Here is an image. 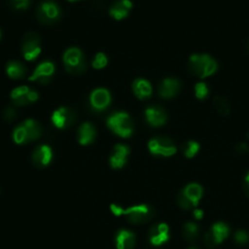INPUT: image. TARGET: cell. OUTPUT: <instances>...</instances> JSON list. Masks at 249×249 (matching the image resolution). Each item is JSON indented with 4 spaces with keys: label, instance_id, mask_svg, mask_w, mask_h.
Returning a JSON list of instances; mask_svg holds the SVG:
<instances>
[{
    "label": "cell",
    "instance_id": "obj_1",
    "mask_svg": "<svg viewBox=\"0 0 249 249\" xmlns=\"http://www.w3.org/2000/svg\"><path fill=\"white\" fill-rule=\"evenodd\" d=\"M110 209L114 215L124 216L128 223L133 225L146 224L156 215V209L148 203L132 205L127 208H124L117 204H111Z\"/></svg>",
    "mask_w": 249,
    "mask_h": 249
},
{
    "label": "cell",
    "instance_id": "obj_2",
    "mask_svg": "<svg viewBox=\"0 0 249 249\" xmlns=\"http://www.w3.org/2000/svg\"><path fill=\"white\" fill-rule=\"evenodd\" d=\"M187 67L193 75L198 78H206L217 71L218 63L207 53H195L190 56Z\"/></svg>",
    "mask_w": 249,
    "mask_h": 249
},
{
    "label": "cell",
    "instance_id": "obj_3",
    "mask_svg": "<svg viewBox=\"0 0 249 249\" xmlns=\"http://www.w3.org/2000/svg\"><path fill=\"white\" fill-rule=\"evenodd\" d=\"M107 127L122 138H128L134 131V124L128 113L116 111L110 114L106 120Z\"/></svg>",
    "mask_w": 249,
    "mask_h": 249
},
{
    "label": "cell",
    "instance_id": "obj_4",
    "mask_svg": "<svg viewBox=\"0 0 249 249\" xmlns=\"http://www.w3.org/2000/svg\"><path fill=\"white\" fill-rule=\"evenodd\" d=\"M42 134L41 124L33 119H27L18 124L12 133L13 140L18 145H23L40 138Z\"/></svg>",
    "mask_w": 249,
    "mask_h": 249
},
{
    "label": "cell",
    "instance_id": "obj_5",
    "mask_svg": "<svg viewBox=\"0 0 249 249\" xmlns=\"http://www.w3.org/2000/svg\"><path fill=\"white\" fill-rule=\"evenodd\" d=\"M203 196V188L198 183H190L180 190L176 196L178 206L183 210H193Z\"/></svg>",
    "mask_w": 249,
    "mask_h": 249
},
{
    "label": "cell",
    "instance_id": "obj_6",
    "mask_svg": "<svg viewBox=\"0 0 249 249\" xmlns=\"http://www.w3.org/2000/svg\"><path fill=\"white\" fill-rule=\"evenodd\" d=\"M65 70L69 74H82L87 69V60L85 54L78 47L68 48L62 56Z\"/></svg>",
    "mask_w": 249,
    "mask_h": 249
},
{
    "label": "cell",
    "instance_id": "obj_7",
    "mask_svg": "<svg viewBox=\"0 0 249 249\" xmlns=\"http://www.w3.org/2000/svg\"><path fill=\"white\" fill-rule=\"evenodd\" d=\"M62 11L60 6L53 0H44L39 3L36 9L38 20L46 25L53 24L61 18Z\"/></svg>",
    "mask_w": 249,
    "mask_h": 249
},
{
    "label": "cell",
    "instance_id": "obj_8",
    "mask_svg": "<svg viewBox=\"0 0 249 249\" xmlns=\"http://www.w3.org/2000/svg\"><path fill=\"white\" fill-rule=\"evenodd\" d=\"M231 232L230 226L222 221L214 223L203 235V242L207 248L214 249L219 246Z\"/></svg>",
    "mask_w": 249,
    "mask_h": 249
},
{
    "label": "cell",
    "instance_id": "obj_9",
    "mask_svg": "<svg viewBox=\"0 0 249 249\" xmlns=\"http://www.w3.org/2000/svg\"><path fill=\"white\" fill-rule=\"evenodd\" d=\"M41 37L38 33L29 31L21 41L20 53L24 59L27 61H34L41 53Z\"/></svg>",
    "mask_w": 249,
    "mask_h": 249
},
{
    "label": "cell",
    "instance_id": "obj_10",
    "mask_svg": "<svg viewBox=\"0 0 249 249\" xmlns=\"http://www.w3.org/2000/svg\"><path fill=\"white\" fill-rule=\"evenodd\" d=\"M149 152L156 157H171L177 152L175 143L164 136H156L148 142Z\"/></svg>",
    "mask_w": 249,
    "mask_h": 249
},
{
    "label": "cell",
    "instance_id": "obj_11",
    "mask_svg": "<svg viewBox=\"0 0 249 249\" xmlns=\"http://www.w3.org/2000/svg\"><path fill=\"white\" fill-rule=\"evenodd\" d=\"M111 93L104 88L94 89L89 96V106L94 113H101L105 111L111 104Z\"/></svg>",
    "mask_w": 249,
    "mask_h": 249
},
{
    "label": "cell",
    "instance_id": "obj_12",
    "mask_svg": "<svg viewBox=\"0 0 249 249\" xmlns=\"http://www.w3.org/2000/svg\"><path fill=\"white\" fill-rule=\"evenodd\" d=\"M77 120L76 112L65 106H61L53 111L51 117L53 124L59 129H65L71 126Z\"/></svg>",
    "mask_w": 249,
    "mask_h": 249
},
{
    "label": "cell",
    "instance_id": "obj_13",
    "mask_svg": "<svg viewBox=\"0 0 249 249\" xmlns=\"http://www.w3.org/2000/svg\"><path fill=\"white\" fill-rule=\"evenodd\" d=\"M55 73V65L53 60L45 59L35 68L33 73L28 77L29 81H36L40 84H49Z\"/></svg>",
    "mask_w": 249,
    "mask_h": 249
},
{
    "label": "cell",
    "instance_id": "obj_14",
    "mask_svg": "<svg viewBox=\"0 0 249 249\" xmlns=\"http://www.w3.org/2000/svg\"><path fill=\"white\" fill-rule=\"evenodd\" d=\"M170 238V230L165 223L154 224L148 231V241L153 246H161Z\"/></svg>",
    "mask_w": 249,
    "mask_h": 249
},
{
    "label": "cell",
    "instance_id": "obj_15",
    "mask_svg": "<svg viewBox=\"0 0 249 249\" xmlns=\"http://www.w3.org/2000/svg\"><path fill=\"white\" fill-rule=\"evenodd\" d=\"M53 158V149L47 144L38 145L32 152L31 161L37 168H45L49 166Z\"/></svg>",
    "mask_w": 249,
    "mask_h": 249
},
{
    "label": "cell",
    "instance_id": "obj_16",
    "mask_svg": "<svg viewBox=\"0 0 249 249\" xmlns=\"http://www.w3.org/2000/svg\"><path fill=\"white\" fill-rule=\"evenodd\" d=\"M130 149L127 145L118 143L113 147L112 153L109 157V165L112 169H122L127 162Z\"/></svg>",
    "mask_w": 249,
    "mask_h": 249
},
{
    "label": "cell",
    "instance_id": "obj_17",
    "mask_svg": "<svg viewBox=\"0 0 249 249\" xmlns=\"http://www.w3.org/2000/svg\"><path fill=\"white\" fill-rule=\"evenodd\" d=\"M114 243L117 249H134L136 245V235L132 231L121 228L115 232Z\"/></svg>",
    "mask_w": 249,
    "mask_h": 249
},
{
    "label": "cell",
    "instance_id": "obj_18",
    "mask_svg": "<svg viewBox=\"0 0 249 249\" xmlns=\"http://www.w3.org/2000/svg\"><path fill=\"white\" fill-rule=\"evenodd\" d=\"M146 122L154 127L164 124L167 121V115L163 108L158 105H152L145 109Z\"/></svg>",
    "mask_w": 249,
    "mask_h": 249
},
{
    "label": "cell",
    "instance_id": "obj_19",
    "mask_svg": "<svg viewBox=\"0 0 249 249\" xmlns=\"http://www.w3.org/2000/svg\"><path fill=\"white\" fill-rule=\"evenodd\" d=\"M181 89V83L176 78H165L159 86V94L160 97L168 99L176 96Z\"/></svg>",
    "mask_w": 249,
    "mask_h": 249
},
{
    "label": "cell",
    "instance_id": "obj_20",
    "mask_svg": "<svg viewBox=\"0 0 249 249\" xmlns=\"http://www.w3.org/2000/svg\"><path fill=\"white\" fill-rule=\"evenodd\" d=\"M96 134L97 131L95 126L91 123L85 122L79 126L77 130V140L80 145L87 146L95 140Z\"/></svg>",
    "mask_w": 249,
    "mask_h": 249
},
{
    "label": "cell",
    "instance_id": "obj_21",
    "mask_svg": "<svg viewBox=\"0 0 249 249\" xmlns=\"http://www.w3.org/2000/svg\"><path fill=\"white\" fill-rule=\"evenodd\" d=\"M132 9V2L130 0H116L109 9V15L116 20L125 18Z\"/></svg>",
    "mask_w": 249,
    "mask_h": 249
},
{
    "label": "cell",
    "instance_id": "obj_22",
    "mask_svg": "<svg viewBox=\"0 0 249 249\" xmlns=\"http://www.w3.org/2000/svg\"><path fill=\"white\" fill-rule=\"evenodd\" d=\"M5 71L9 78L13 80H19L23 79L26 76L28 69L22 62L16 59H12L6 63Z\"/></svg>",
    "mask_w": 249,
    "mask_h": 249
},
{
    "label": "cell",
    "instance_id": "obj_23",
    "mask_svg": "<svg viewBox=\"0 0 249 249\" xmlns=\"http://www.w3.org/2000/svg\"><path fill=\"white\" fill-rule=\"evenodd\" d=\"M132 91L134 95L140 99H148L152 95V86L150 82L143 78H137L132 83Z\"/></svg>",
    "mask_w": 249,
    "mask_h": 249
},
{
    "label": "cell",
    "instance_id": "obj_24",
    "mask_svg": "<svg viewBox=\"0 0 249 249\" xmlns=\"http://www.w3.org/2000/svg\"><path fill=\"white\" fill-rule=\"evenodd\" d=\"M30 89H31L27 86H20V87L15 88L10 93V97H11L13 105L25 106V105L30 104L29 97H28Z\"/></svg>",
    "mask_w": 249,
    "mask_h": 249
},
{
    "label": "cell",
    "instance_id": "obj_25",
    "mask_svg": "<svg viewBox=\"0 0 249 249\" xmlns=\"http://www.w3.org/2000/svg\"><path fill=\"white\" fill-rule=\"evenodd\" d=\"M199 232H200L199 226L196 223L192 222V221L186 222L182 229L183 237L190 242L196 240L199 235Z\"/></svg>",
    "mask_w": 249,
    "mask_h": 249
},
{
    "label": "cell",
    "instance_id": "obj_26",
    "mask_svg": "<svg viewBox=\"0 0 249 249\" xmlns=\"http://www.w3.org/2000/svg\"><path fill=\"white\" fill-rule=\"evenodd\" d=\"M213 104L219 114L223 116H228L231 112L230 101L224 96H216L213 100Z\"/></svg>",
    "mask_w": 249,
    "mask_h": 249
},
{
    "label": "cell",
    "instance_id": "obj_27",
    "mask_svg": "<svg viewBox=\"0 0 249 249\" xmlns=\"http://www.w3.org/2000/svg\"><path fill=\"white\" fill-rule=\"evenodd\" d=\"M200 149V145L196 142V141H194V140H190V141H187L186 143H184L181 147V150H182V153L184 154V156L188 159H192L194 158L199 151Z\"/></svg>",
    "mask_w": 249,
    "mask_h": 249
},
{
    "label": "cell",
    "instance_id": "obj_28",
    "mask_svg": "<svg viewBox=\"0 0 249 249\" xmlns=\"http://www.w3.org/2000/svg\"><path fill=\"white\" fill-rule=\"evenodd\" d=\"M107 63H108V58H107L106 54L102 52H99L94 55V57L91 61V66L94 69H102V68L106 67Z\"/></svg>",
    "mask_w": 249,
    "mask_h": 249
},
{
    "label": "cell",
    "instance_id": "obj_29",
    "mask_svg": "<svg viewBox=\"0 0 249 249\" xmlns=\"http://www.w3.org/2000/svg\"><path fill=\"white\" fill-rule=\"evenodd\" d=\"M233 240L240 246L246 245L249 242V233L244 230H237L233 233Z\"/></svg>",
    "mask_w": 249,
    "mask_h": 249
},
{
    "label": "cell",
    "instance_id": "obj_30",
    "mask_svg": "<svg viewBox=\"0 0 249 249\" xmlns=\"http://www.w3.org/2000/svg\"><path fill=\"white\" fill-rule=\"evenodd\" d=\"M208 93H209V89H208V87L205 83L199 82V83L196 84V86H195V94H196V98L204 99V98H206Z\"/></svg>",
    "mask_w": 249,
    "mask_h": 249
},
{
    "label": "cell",
    "instance_id": "obj_31",
    "mask_svg": "<svg viewBox=\"0 0 249 249\" xmlns=\"http://www.w3.org/2000/svg\"><path fill=\"white\" fill-rule=\"evenodd\" d=\"M8 3L16 11H24L30 6V0H8Z\"/></svg>",
    "mask_w": 249,
    "mask_h": 249
},
{
    "label": "cell",
    "instance_id": "obj_32",
    "mask_svg": "<svg viewBox=\"0 0 249 249\" xmlns=\"http://www.w3.org/2000/svg\"><path fill=\"white\" fill-rule=\"evenodd\" d=\"M17 110L14 107V105H8L4 111H3V118L7 121V122H11L14 121L17 118Z\"/></svg>",
    "mask_w": 249,
    "mask_h": 249
},
{
    "label": "cell",
    "instance_id": "obj_33",
    "mask_svg": "<svg viewBox=\"0 0 249 249\" xmlns=\"http://www.w3.org/2000/svg\"><path fill=\"white\" fill-rule=\"evenodd\" d=\"M241 187H242V190H243L244 194L247 196H249V170L245 173V175L242 178Z\"/></svg>",
    "mask_w": 249,
    "mask_h": 249
},
{
    "label": "cell",
    "instance_id": "obj_34",
    "mask_svg": "<svg viewBox=\"0 0 249 249\" xmlns=\"http://www.w3.org/2000/svg\"><path fill=\"white\" fill-rule=\"evenodd\" d=\"M236 150H237V152L243 154V153L248 152L249 147H248L247 144H245V143H239V144L236 146Z\"/></svg>",
    "mask_w": 249,
    "mask_h": 249
},
{
    "label": "cell",
    "instance_id": "obj_35",
    "mask_svg": "<svg viewBox=\"0 0 249 249\" xmlns=\"http://www.w3.org/2000/svg\"><path fill=\"white\" fill-rule=\"evenodd\" d=\"M193 215L196 220H199L203 217V211L201 209L195 208V209H193Z\"/></svg>",
    "mask_w": 249,
    "mask_h": 249
},
{
    "label": "cell",
    "instance_id": "obj_36",
    "mask_svg": "<svg viewBox=\"0 0 249 249\" xmlns=\"http://www.w3.org/2000/svg\"><path fill=\"white\" fill-rule=\"evenodd\" d=\"M188 249H199V248H197V247H190Z\"/></svg>",
    "mask_w": 249,
    "mask_h": 249
},
{
    "label": "cell",
    "instance_id": "obj_37",
    "mask_svg": "<svg viewBox=\"0 0 249 249\" xmlns=\"http://www.w3.org/2000/svg\"><path fill=\"white\" fill-rule=\"evenodd\" d=\"M68 1H70V2H76V1H80V0H68Z\"/></svg>",
    "mask_w": 249,
    "mask_h": 249
},
{
    "label": "cell",
    "instance_id": "obj_38",
    "mask_svg": "<svg viewBox=\"0 0 249 249\" xmlns=\"http://www.w3.org/2000/svg\"><path fill=\"white\" fill-rule=\"evenodd\" d=\"M1 38H2V33H1V30H0V40H1Z\"/></svg>",
    "mask_w": 249,
    "mask_h": 249
},
{
    "label": "cell",
    "instance_id": "obj_39",
    "mask_svg": "<svg viewBox=\"0 0 249 249\" xmlns=\"http://www.w3.org/2000/svg\"><path fill=\"white\" fill-rule=\"evenodd\" d=\"M248 45H249V43H248Z\"/></svg>",
    "mask_w": 249,
    "mask_h": 249
}]
</instances>
